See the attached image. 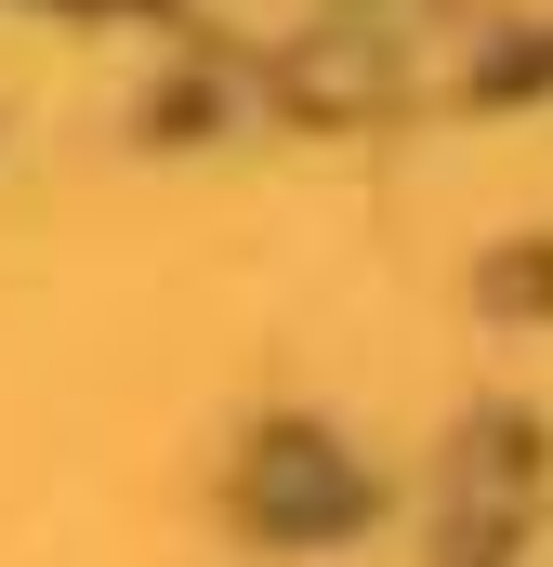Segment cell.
I'll return each instance as SVG.
<instances>
[{
  "label": "cell",
  "mask_w": 553,
  "mask_h": 567,
  "mask_svg": "<svg viewBox=\"0 0 553 567\" xmlns=\"http://www.w3.org/2000/svg\"><path fill=\"white\" fill-rule=\"evenodd\" d=\"M369 488H356V462L330 449V435H264V462H251V515L264 528H343Z\"/></svg>",
  "instance_id": "cell-1"
},
{
  "label": "cell",
  "mask_w": 553,
  "mask_h": 567,
  "mask_svg": "<svg viewBox=\"0 0 553 567\" xmlns=\"http://www.w3.org/2000/svg\"><path fill=\"white\" fill-rule=\"evenodd\" d=\"M290 93H303V106H343V93H383V53H369V40H330V53H303V66H290Z\"/></svg>",
  "instance_id": "cell-2"
}]
</instances>
